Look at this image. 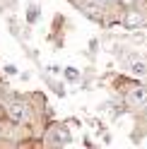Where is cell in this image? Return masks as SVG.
I'll use <instances>...</instances> for the list:
<instances>
[{
    "label": "cell",
    "mask_w": 147,
    "mask_h": 149,
    "mask_svg": "<svg viewBox=\"0 0 147 149\" xmlns=\"http://www.w3.org/2000/svg\"><path fill=\"white\" fill-rule=\"evenodd\" d=\"M125 104L130 108H140L147 104V87H130L125 91Z\"/></svg>",
    "instance_id": "cell-1"
},
{
    "label": "cell",
    "mask_w": 147,
    "mask_h": 149,
    "mask_svg": "<svg viewBox=\"0 0 147 149\" xmlns=\"http://www.w3.org/2000/svg\"><path fill=\"white\" fill-rule=\"evenodd\" d=\"M7 116H10V120H15V123H24V120L29 118V106L22 104V101H12V104L7 106Z\"/></svg>",
    "instance_id": "cell-2"
},
{
    "label": "cell",
    "mask_w": 147,
    "mask_h": 149,
    "mask_svg": "<svg viewBox=\"0 0 147 149\" xmlns=\"http://www.w3.org/2000/svg\"><path fill=\"white\" fill-rule=\"evenodd\" d=\"M142 15L140 12H128L125 15V19H123V24L128 26V29H135V26H142Z\"/></svg>",
    "instance_id": "cell-3"
},
{
    "label": "cell",
    "mask_w": 147,
    "mask_h": 149,
    "mask_svg": "<svg viewBox=\"0 0 147 149\" xmlns=\"http://www.w3.org/2000/svg\"><path fill=\"white\" fill-rule=\"evenodd\" d=\"M63 127H58V125H53L51 127V132H48V137H46V142H68V135L65 132H60Z\"/></svg>",
    "instance_id": "cell-4"
},
{
    "label": "cell",
    "mask_w": 147,
    "mask_h": 149,
    "mask_svg": "<svg viewBox=\"0 0 147 149\" xmlns=\"http://www.w3.org/2000/svg\"><path fill=\"white\" fill-rule=\"evenodd\" d=\"M130 72L137 74V77L147 74V63H145V60H133V63H130Z\"/></svg>",
    "instance_id": "cell-5"
},
{
    "label": "cell",
    "mask_w": 147,
    "mask_h": 149,
    "mask_svg": "<svg viewBox=\"0 0 147 149\" xmlns=\"http://www.w3.org/2000/svg\"><path fill=\"white\" fill-rule=\"evenodd\" d=\"M41 10H39V5H29V7H27V22H29V24H36V22H39V15Z\"/></svg>",
    "instance_id": "cell-6"
},
{
    "label": "cell",
    "mask_w": 147,
    "mask_h": 149,
    "mask_svg": "<svg viewBox=\"0 0 147 149\" xmlns=\"http://www.w3.org/2000/svg\"><path fill=\"white\" fill-rule=\"evenodd\" d=\"M65 79L68 82H80V70L77 68H68L65 70Z\"/></svg>",
    "instance_id": "cell-7"
},
{
    "label": "cell",
    "mask_w": 147,
    "mask_h": 149,
    "mask_svg": "<svg viewBox=\"0 0 147 149\" xmlns=\"http://www.w3.org/2000/svg\"><path fill=\"white\" fill-rule=\"evenodd\" d=\"M5 72H7V74H15L17 68H12V65H5Z\"/></svg>",
    "instance_id": "cell-8"
},
{
    "label": "cell",
    "mask_w": 147,
    "mask_h": 149,
    "mask_svg": "<svg viewBox=\"0 0 147 149\" xmlns=\"http://www.w3.org/2000/svg\"><path fill=\"white\" fill-rule=\"evenodd\" d=\"M97 3H99V5H111L113 0H97Z\"/></svg>",
    "instance_id": "cell-9"
}]
</instances>
